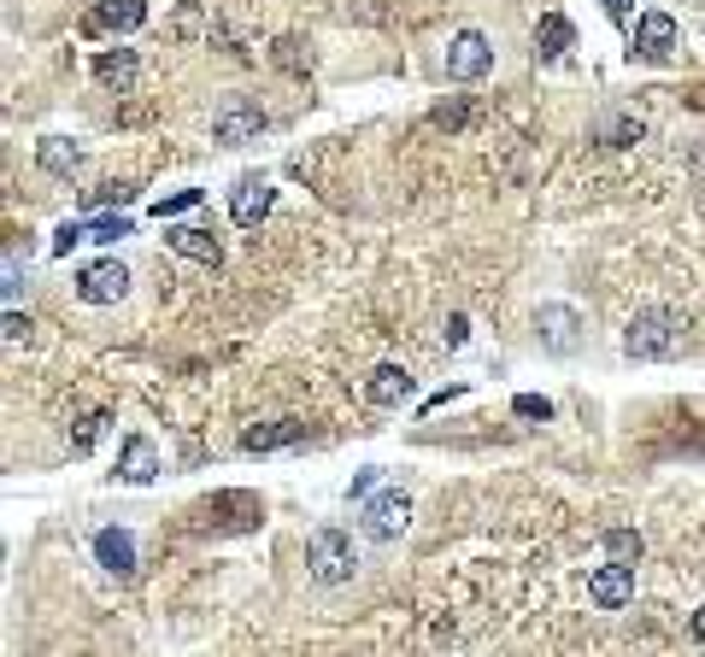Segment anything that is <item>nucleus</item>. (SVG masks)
<instances>
[{"label":"nucleus","instance_id":"obj_32","mask_svg":"<svg viewBox=\"0 0 705 657\" xmlns=\"http://www.w3.org/2000/svg\"><path fill=\"white\" fill-rule=\"evenodd\" d=\"M600 7H606V18H617V24H624L629 12H635V0H600Z\"/></svg>","mask_w":705,"mask_h":657},{"label":"nucleus","instance_id":"obj_25","mask_svg":"<svg viewBox=\"0 0 705 657\" xmlns=\"http://www.w3.org/2000/svg\"><path fill=\"white\" fill-rule=\"evenodd\" d=\"M136 200V188L129 182H106V188H89V212H100V206H129Z\"/></svg>","mask_w":705,"mask_h":657},{"label":"nucleus","instance_id":"obj_16","mask_svg":"<svg viewBox=\"0 0 705 657\" xmlns=\"http://www.w3.org/2000/svg\"><path fill=\"white\" fill-rule=\"evenodd\" d=\"M95 558H100V569H112V576H129V569H136V534L129 529H100L95 534Z\"/></svg>","mask_w":705,"mask_h":657},{"label":"nucleus","instance_id":"obj_33","mask_svg":"<svg viewBox=\"0 0 705 657\" xmlns=\"http://www.w3.org/2000/svg\"><path fill=\"white\" fill-rule=\"evenodd\" d=\"M277 65H289V71H300V41H277Z\"/></svg>","mask_w":705,"mask_h":657},{"label":"nucleus","instance_id":"obj_24","mask_svg":"<svg viewBox=\"0 0 705 657\" xmlns=\"http://www.w3.org/2000/svg\"><path fill=\"white\" fill-rule=\"evenodd\" d=\"M641 118L635 112H629V118H612V124H600V141H606V148H629V141H641Z\"/></svg>","mask_w":705,"mask_h":657},{"label":"nucleus","instance_id":"obj_8","mask_svg":"<svg viewBox=\"0 0 705 657\" xmlns=\"http://www.w3.org/2000/svg\"><path fill=\"white\" fill-rule=\"evenodd\" d=\"M270 206H277V188H270V177H259V170L236 177V188H229V217H236L241 229H259L270 217Z\"/></svg>","mask_w":705,"mask_h":657},{"label":"nucleus","instance_id":"obj_4","mask_svg":"<svg viewBox=\"0 0 705 657\" xmlns=\"http://www.w3.org/2000/svg\"><path fill=\"white\" fill-rule=\"evenodd\" d=\"M406 522H412V500L400 488H382V493H370L365 505H358V529H365L370 540H400L406 534Z\"/></svg>","mask_w":705,"mask_h":657},{"label":"nucleus","instance_id":"obj_20","mask_svg":"<svg viewBox=\"0 0 705 657\" xmlns=\"http://www.w3.org/2000/svg\"><path fill=\"white\" fill-rule=\"evenodd\" d=\"M600 546H606L612 564H629V569L646 558V540H641L635 529H606V534H600Z\"/></svg>","mask_w":705,"mask_h":657},{"label":"nucleus","instance_id":"obj_14","mask_svg":"<svg viewBox=\"0 0 705 657\" xmlns=\"http://www.w3.org/2000/svg\"><path fill=\"white\" fill-rule=\"evenodd\" d=\"M118 476L129 481V488H148L153 476H160V452H153L148 434H129L124 452H118Z\"/></svg>","mask_w":705,"mask_h":657},{"label":"nucleus","instance_id":"obj_23","mask_svg":"<svg viewBox=\"0 0 705 657\" xmlns=\"http://www.w3.org/2000/svg\"><path fill=\"white\" fill-rule=\"evenodd\" d=\"M106 412H89V417H83L77 422V429H71V452H77V458H83V452H95V441H100V434H106Z\"/></svg>","mask_w":705,"mask_h":657},{"label":"nucleus","instance_id":"obj_9","mask_svg":"<svg viewBox=\"0 0 705 657\" xmlns=\"http://www.w3.org/2000/svg\"><path fill=\"white\" fill-rule=\"evenodd\" d=\"M412 393H417L412 370H406V364H394V358H388V364H377V370H370V382H365V400H370V405H382V412H394V405H406Z\"/></svg>","mask_w":705,"mask_h":657},{"label":"nucleus","instance_id":"obj_15","mask_svg":"<svg viewBox=\"0 0 705 657\" xmlns=\"http://www.w3.org/2000/svg\"><path fill=\"white\" fill-rule=\"evenodd\" d=\"M148 24V0H100V12L89 18V30H112V36H129Z\"/></svg>","mask_w":705,"mask_h":657},{"label":"nucleus","instance_id":"obj_34","mask_svg":"<svg viewBox=\"0 0 705 657\" xmlns=\"http://www.w3.org/2000/svg\"><path fill=\"white\" fill-rule=\"evenodd\" d=\"M436 124H441V129H458V124H465V106H441Z\"/></svg>","mask_w":705,"mask_h":657},{"label":"nucleus","instance_id":"obj_30","mask_svg":"<svg viewBox=\"0 0 705 657\" xmlns=\"http://www.w3.org/2000/svg\"><path fill=\"white\" fill-rule=\"evenodd\" d=\"M24 334H30V317L12 305V312H7V341H24Z\"/></svg>","mask_w":705,"mask_h":657},{"label":"nucleus","instance_id":"obj_36","mask_svg":"<svg viewBox=\"0 0 705 657\" xmlns=\"http://www.w3.org/2000/svg\"><path fill=\"white\" fill-rule=\"evenodd\" d=\"M694 640H700V646H705V605L694 610Z\"/></svg>","mask_w":705,"mask_h":657},{"label":"nucleus","instance_id":"obj_19","mask_svg":"<svg viewBox=\"0 0 705 657\" xmlns=\"http://www.w3.org/2000/svg\"><path fill=\"white\" fill-rule=\"evenodd\" d=\"M95 77L100 83H106V89H136V53H129V48H118V53H100V60H95Z\"/></svg>","mask_w":705,"mask_h":657},{"label":"nucleus","instance_id":"obj_28","mask_svg":"<svg viewBox=\"0 0 705 657\" xmlns=\"http://www.w3.org/2000/svg\"><path fill=\"white\" fill-rule=\"evenodd\" d=\"M18 288H30V258L18 265V253H7V300H18Z\"/></svg>","mask_w":705,"mask_h":657},{"label":"nucleus","instance_id":"obj_31","mask_svg":"<svg viewBox=\"0 0 705 657\" xmlns=\"http://www.w3.org/2000/svg\"><path fill=\"white\" fill-rule=\"evenodd\" d=\"M200 30V7H182L177 12V36H194Z\"/></svg>","mask_w":705,"mask_h":657},{"label":"nucleus","instance_id":"obj_6","mask_svg":"<svg viewBox=\"0 0 705 657\" xmlns=\"http://www.w3.org/2000/svg\"><path fill=\"white\" fill-rule=\"evenodd\" d=\"M494 71V41H488L482 30H458L448 41V77L453 83H477Z\"/></svg>","mask_w":705,"mask_h":657},{"label":"nucleus","instance_id":"obj_22","mask_svg":"<svg viewBox=\"0 0 705 657\" xmlns=\"http://www.w3.org/2000/svg\"><path fill=\"white\" fill-rule=\"evenodd\" d=\"M83 224H89V241H124L136 229L124 212H100V217H83Z\"/></svg>","mask_w":705,"mask_h":657},{"label":"nucleus","instance_id":"obj_2","mask_svg":"<svg viewBox=\"0 0 705 657\" xmlns=\"http://www.w3.org/2000/svg\"><path fill=\"white\" fill-rule=\"evenodd\" d=\"M306 569L324 581V587H341V581H353L358 569V546L348 529H336V522H324V529L306 534Z\"/></svg>","mask_w":705,"mask_h":657},{"label":"nucleus","instance_id":"obj_17","mask_svg":"<svg viewBox=\"0 0 705 657\" xmlns=\"http://www.w3.org/2000/svg\"><path fill=\"white\" fill-rule=\"evenodd\" d=\"M577 41V30H570V18L565 12H546V18L536 24V60L541 65H553V60H565V48Z\"/></svg>","mask_w":705,"mask_h":657},{"label":"nucleus","instance_id":"obj_13","mask_svg":"<svg viewBox=\"0 0 705 657\" xmlns=\"http://www.w3.org/2000/svg\"><path fill=\"white\" fill-rule=\"evenodd\" d=\"M165 241H171V253L194 258V265H224V241L212 236V229H194V224H171V229H165Z\"/></svg>","mask_w":705,"mask_h":657},{"label":"nucleus","instance_id":"obj_35","mask_svg":"<svg viewBox=\"0 0 705 657\" xmlns=\"http://www.w3.org/2000/svg\"><path fill=\"white\" fill-rule=\"evenodd\" d=\"M465 334H470L465 317H448V346H465Z\"/></svg>","mask_w":705,"mask_h":657},{"label":"nucleus","instance_id":"obj_26","mask_svg":"<svg viewBox=\"0 0 705 657\" xmlns=\"http://www.w3.org/2000/svg\"><path fill=\"white\" fill-rule=\"evenodd\" d=\"M89 241V224H60L53 229V258H71V247Z\"/></svg>","mask_w":705,"mask_h":657},{"label":"nucleus","instance_id":"obj_3","mask_svg":"<svg viewBox=\"0 0 705 657\" xmlns=\"http://www.w3.org/2000/svg\"><path fill=\"white\" fill-rule=\"evenodd\" d=\"M265 106L259 100H248V94H229L218 112H212V141L218 148H248V141H259L265 136Z\"/></svg>","mask_w":705,"mask_h":657},{"label":"nucleus","instance_id":"obj_5","mask_svg":"<svg viewBox=\"0 0 705 657\" xmlns=\"http://www.w3.org/2000/svg\"><path fill=\"white\" fill-rule=\"evenodd\" d=\"M536 334H541V346L553 358H570L582 346V312H577V305H558V300L541 305V312H536Z\"/></svg>","mask_w":705,"mask_h":657},{"label":"nucleus","instance_id":"obj_18","mask_svg":"<svg viewBox=\"0 0 705 657\" xmlns=\"http://www.w3.org/2000/svg\"><path fill=\"white\" fill-rule=\"evenodd\" d=\"M36 165L53 170V177H71V170L83 165V148H77V141H65V136H48V141L36 148Z\"/></svg>","mask_w":705,"mask_h":657},{"label":"nucleus","instance_id":"obj_7","mask_svg":"<svg viewBox=\"0 0 705 657\" xmlns=\"http://www.w3.org/2000/svg\"><path fill=\"white\" fill-rule=\"evenodd\" d=\"M129 294V265L124 258H100V265L77 270V300L83 305H118Z\"/></svg>","mask_w":705,"mask_h":657},{"label":"nucleus","instance_id":"obj_11","mask_svg":"<svg viewBox=\"0 0 705 657\" xmlns=\"http://www.w3.org/2000/svg\"><path fill=\"white\" fill-rule=\"evenodd\" d=\"M676 41H682V30H676L670 12H641V24H635V53L641 60H670Z\"/></svg>","mask_w":705,"mask_h":657},{"label":"nucleus","instance_id":"obj_12","mask_svg":"<svg viewBox=\"0 0 705 657\" xmlns=\"http://www.w3.org/2000/svg\"><path fill=\"white\" fill-rule=\"evenodd\" d=\"M300 441H306V422L300 417H277V422L241 429V452H282V446H300Z\"/></svg>","mask_w":705,"mask_h":657},{"label":"nucleus","instance_id":"obj_21","mask_svg":"<svg viewBox=\"0 0 705 657\" xmlns=\"http://www.w3.org/2000/svg\"><path fill=\"white\" fill-rule=\"evenodd\" d=\"M200 200H206V188H177V194H165V200H153V217L160 224H171V217H182V212H194Z\"/></svg>","mask_w":705,"mask_h":657},{"label":"nucleus","instance_id":"obj_1","mask_svg":"<svg viewBox=\"0 0 705 657\" xmlns=\"http://www.w3.org/2000/svg\"><path fill=\"white\" fill-rule=\"evenodd\" d=\"M682 334H688V317L676 305H641L624 329V353L635 364H658V358H676L682 353Z\"/></svg>","mask_w":705,"mask_h":657},{"label":"nucleus","instance_id":"obj_27","mask_svg":"<svg viewBox=\"0 0 705 657\" xmlns=\"http://www.w3.org/2000/svg\"><path fill=\"white\" fill-rule=\"evenodd\" d=\"M512 412H517V417H541V422H546V417H553V400H546V393H517Z\"/></svg>","mask_w":705,"mask_h":657},{"label":"nucleus","instance_id":"obj_10","mask_svg":"<svg viewBox=\"0 0 705 657\" xmlns=\"http://www.w3.org/2000/svg\"><path fill=\"white\" fill-rule=\"evenodd\" d=\"M588 598H594L600 610H624L629 598H635V569L629 564H606L588 576Z\"/></svg>","mask_w":705,"mask_h":657},{"label":"nucleus","instance_id":"obj_29","mask_svg":"<svg viewBox=\"0 0 705 657\" xmlns=\"http://www.w3.org/2000/svg\"><path fill=\"white\" fill-rule=\"evenodd\" d=\"M377 481H382V470H377V464H370V470H358V476L348 481V500H358V505H365L370 493H377Z\"/></svg>","mask_w":705,"mask_h":657}]
</instances>
